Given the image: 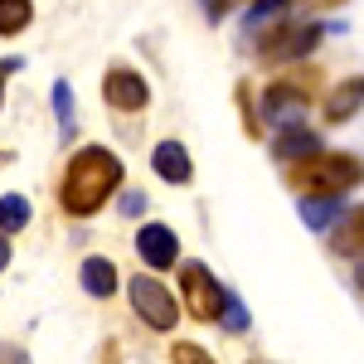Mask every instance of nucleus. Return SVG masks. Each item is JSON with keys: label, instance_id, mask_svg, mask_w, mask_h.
I'll list each match as a JSON object with an SVG mask.
<instances>
[{"label": "nucleus", "instance_id": "f257e3e1", "mask_svg": "<svg viewBox=\"0 0 364 364\" xmlns=\"http://www.w3.org/2000/svg\"><path fill=\"white\" fill-rule=\"evenodd\" d=\"M112 190H122V161H117L107 146H83V151L68 161V175H63L58 199H63L68 214L87 219V214H97V209L112 199Z\"/></svg>", "mask_w": 364, "mask_h": 364}, {"label": "nucleus", "instance_id": "f03ea898", "mask_svg": "<svg viewBox=\"0 0 364 364\" xmlns=\"http://www.w3.org/2000/svg\"><path fill=\"white\" fill-rule=\"evenodd\" d=\"M360 180H364V161L345 156V151H321V156L291 166V190H311L316 199H340Z\"/></svg>", "mask_w": 364, "mask_h": 364}, {"label": "nucleus", "instance_id": "7ed1b4c3", "mask_svg": "<svg viewBox=\"0 0 364 364\" xmlns=\"http://www.w3.org/2000/svg\"><path fill=\"white\" fill-rule=\"evenodd\" d=\"M180 291H185V311H190L195 321H219V316H224L228 291L209 277L204 262H180Z\"/></svg>", "mask_w": 364, "mask_h": 364}, {"label": "nucleus", "instance_id": "20e7f679", "mask_svg": "<svg viewBox=\"0 0 364 364\" xmlns=\"http://www.w3.org/2000/svg\"><path fill=\"white\" fill-rule=\"evenodd\" d=\"M132 306H136V316L151 326V331H170L175 321H180V301L170 296V287L166 282H156V277H132Z\"/></svg>", "mask_w": 364, "mask_h": 364}, {"label": "nucleus", "instance_id": "39448f33", "mask_svg": "<svg viewBox=\"0 0 364 364\" xmlns=\"http://www.w3.org/2000/svg\"><path fill=\"white\" fill-rule=\"evenodd\" d=\"M321 34H326L321 25H277L267 34H257V54H262V63H287V58L311 54L321 44Z\"/></svg>", "mask_w": 364, "mask_h": 364}, {"label": "nucleus", "instance_id": "423d86ee", "mask_svg": "<svg viewBox=\"0 0 364 364\" xmlns=\"http://www.w3.org/2000/svg\"><path fill=\"white\" fill-rule=\"evenodd\" d=\"M102 97L112 102L117 112H141V107L151 102V87H146V78H141L136 68L112 63V68H107V78H102Z\"/></svg>", "mask_w": 364, "mask_h": 364}, {"label": "nucleus", "instance_id": "0eeeda50", "mask_svg": "<svg viewBox=\"0 0 364 364\" xmlns=\"http://www.w3.org/2000/svg\"><path fill=\"white\" fill-rule=\"evenodd\" d=\"M136 252L146 257V267H175L180 262V238L170 224H141Z\"/></svg>", "mask_w": 364, "mask_h": 364}, {"label": "nucleus", "instance_id": "6e6552de", "mask_svg": "<svg viewBox=\"0 0 364 364\" xmlns=\"http://www.w3.org/2000/svg\"><path fill=\"white\" fill-rule=\"evenodd\" d=\"M262 112L272 117V122H282V132L287 127H296L301 122V112H306V87L301 83H272L267 92H262Z\"/></svg>", "mask_w": 364, "mask_h": 364}, {"label": "nucleus", "instance_id": "1a4fd4ad", "mask_svg": "<svg viewBox=\"0 0 364 364\" xmlns=\"http://www.w3.org/2000/svg\"><path fill=\"white\" fill-rule=\"evenodd\" d=\"M151 170L170 180V185H190L195 180V166H190V151L180 146V141H161L156 151H151Z\"/></svg>", "mask_w": 364, "mask_h": 364}, {"label": "nucleus", "instance_id": "9d476101", "mask_svg": "<svg viewBox=\"0 0 364 364\" xmlns=\"http://www.w3.org/2000/svg\"><path fill=\"white\" fill-rule=\"evenodd\" d=\"M364 107V78H345L326 92V122H350Z\"/></svg>", "mask_w": 364, "mask_h": 364}, {"label": "nucleus", "instance_id": "9b49d317", "mask_svg": "<svg viewBox=\"0 0 364 364\" xmlns=\"http://www.w3.org/2000/svg\"><path fill=\"white\" fill-rule=\"evenodd\" d=\"M272 151H277L282 161H311V156H321V136L306 132V127H287Z\"/></svg>", "mask_w": 364, "mask_h": 364}, {"label": "nucleus", "instance_id": "f8f14e48", "mask_svg": "<svg viewBox=\"0 0 364 364\" xmlns=\"http://www.w3.org/2000/svg\"><path fill=\"white\" fill-rule=\"evenodd\" d=\"M78 282H83L87 296H102V301H107V296L117 291V267L107 262V257H87L83 272H78Z\"/></svg>", "mask_w": 364, "mask_h": 364}, {"label": "nucleus", "instance_id": "ddd939ff", "mask_svg": "<svg viewBox=\"0 0 364 364\" xmlns=\"http://www.w3.org/2000/svg\"><path fill=\"white\" fill-rule=\"evenodd\" d=\"M29 214H34V209H29L25 195H5L0 199V233H20V228L29 224Z\"/></svg>", "mask_w": 364, "mask_h": 364}, {"label": "nucleus", "instance_id": "4468645a", "mask_svg": "<svg viewBox=\"0 0 364 364\" xmlns=\"http://www.w3.org/2000/svg\"><path fill=\"white\" fill-rule=\"evenodd\" d=\"M301 219H306V228L340 224V199H301Z\"/></svg>", "mask_w": 364, "mask_h": 364}, {"label": "nucleus", "instance_id": "2eb2a0df", "mask_svg": "<svg viewBox=\"0 0 364 364\" xmlns=\"http://www.w3.org/2000/svg\"><path fill=\"white\" fill-rule=\"evenodd\" d=\"M336 248H340V252H364V209H355L350 219H340Z\"/></svg>", "mask_w": 364, "mask_h": 364}, {"label": "nucleus", "instance_id": "dca6fc26", "mask_svg": "<svg viewBox=\"0 0 364 364\" xmlns=\"http://www.w3.org/2000/svg\"><path fill=\"white\" fill-rule=\"evenodd\" d=\"M29 20H34L29 0H0V34H20Z\"/></svg>", "mask_w": 364, "mask_h": 364}, {"label": "nucleus", "instance_id": "f3484780", "mask_svg": "<svg viewBox=\"0 0 364 364\" xmlns=\"http://www.w3.org/2000/svg\"><path fill=\"white\" fill-rule=\"evenodd\" d=\"M54 112H58L63 136H73V132H78V112H73V87H68V78H58V83H54Z\"/></svg>", "mask_w": 364, "mask_h": 364}, {"label": "nucleus", "instance_id": "a211bd4d", "mask_svg": "<svg viewBox=\"0 0 364 364\" xmlns=\"http://www.w3.org/2000/svg\"><path fill=\"white\" fill-rule=\"evenodd\" d=\"M170 364H219V360L195 340H180V345H170Z\"/></svg>", "mask_w": 364, "mask_h": 364}, {"label": "nucleus", "instance_id": "6ab92c4d", "mask_svg": "<svg viewBox=\"0 0 364 364\" xmlns=\"http://www.w3.org/2000/svg\"><path fill=\"white\" fill-rule=\"evenodd\" d=\"M219 321H224V331L243 336V331H248V306H243L238 296H228V301H224V316H219Z\"/></svg>", "mask_w": 364, "mask_h": 364}, {"label": "nucleus", "instance_id": "aec40b11", "mask_svg": "<svg viewBox=\"0 0 364 364\" xmlns=\"http://www.w3.org/2000/svg\"><path fill=\"white\" fill-rule=\"evenodd\" d=\"M277 10H287V0H252V5H248V20L257 25V20H267V15H277Z\"/></svg>", "mask_w": 364, "mask_h": 364}, {"label": "nucleus", "instance_id": "412c9836", "mask_svg": "<svg viewBox=\"0 0 364 364\" xmlns=\"http://www.w3.org/2000/svg\"><path fill=\"white\" fill-rule=\"evenodd\" d=\"M122 214H127V219H132V214H146V195L127 190V195H122Z\"/></svg>", "mask_w": 364, "mask_h": 364}, {"label": "nucleus", "instance_id": "4be33fe9", "mask_svg": "<svg viewBox=\"0 0 364 364\" xmlns=\"http://www.w3.org/2000/svg\"><path fill=\"white\" fill-rule=\"evenodd\" d=\"M0 364H34V360H29L20 345H5V340H0Z\"/></svg>", "mask_w": 364, "mask_h": 364}, {"label": "nucleus", "instance_id": "5701e85b", "mask_svg": "<svg viewBox=\"0 0 364 364\" xmlns=\"http://www.w3.org/2000/svg\"><path fill=\"white\" fill-rule=\"evenodd\" d=\"M199 10H204V15H209V20H224L228 0H199Z\"/></svg>", "mask_w": 364, "mask_h": 364}, {"label": "nucleus", "instance_id": "b1692460", "mask_svg": "<svg viewBox=\"0 0 364 364\" xmlns=\"http://www.w3.org/2000/svg\"><path fill=\"white\" fill-rule=\"evenodd\" d=\"M20 73V58H0V92H5V78Z\"/></svg>", "mask_w": 364, "mask_h": 364}, {"label": "nucleus", "instance_id": "393cba45", "mask_svg": "<svg viewBox=\"0 0 364 364\" xmlns=\"http://www.w3.org/2000/svg\"><path fill=\"white\" fill-rule=\"evenodd\" d=\"M0 267H10V238L0 233Z\"/></svg>", "mask_w": 364, "mask_h": 364}, {"label": "nucleus", "instance_id": "a878e982", "mask_svg": "<svg viewBox=\"0 0 364 364\" xmlns=\"http://www.w3.org/2000/svg\"><path fill=\"white\" fill-rule=\"evenodd\" d=\"M0 166H10V151H0Z\"/></svg>", "mask_w": 364, "mask_h": 364}, {"label": "nucleus", "instance_id": "bb28decb", "mask_svg": "<svg viewBox=\"0 0 364 364\" xmlns=\"http://www.w3.org/2000/svg\"><path fill=\"white\" fill-rule=\"evenodd\" d=\"M360 287H364V267H360Z\"/></svg>", "mask_w": 364, "mask_h": 364}]
</instances>
